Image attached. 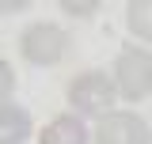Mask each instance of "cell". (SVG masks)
Returning <instances> with one entry per match:
<instances>
[{
    "instance_id": "9c48e42d",
    "label": "cell",
    "mask_w": 152,
    "mask_h": 144,
    "mask_svg": "<svg viewBox=\"0 0 152 144\" xmlns=\"http://www.w3.org/2000/svg\"><path fill=\"white\" fill-rule=\"evenodd\" d=\"M61 12H69V15H91V12H99V0H84V4H76V0H61Z\"/></svg>"
},
{
    "instance_id": "3957f363",
    "label": "cell",
    "mask_w": 152,
    "mask_h": 144,
    "mask_svg": "<svg viewBox=\"0 0 152 144\" xmlns=\"http://www.w3.org/2000/svg\"><path fill=\"white\" fill-rule=\"evenodd\" d=\"M148 80H152V53L145 46H122V53L114 57V87L122 99H129V103H141L145 95H148Z\"/></svg>"
},
{
    "instance_id": "277c9868",
    "label": "cell",
    "mask_w": 152,
    "mask_h": 144,
    "mask_svg": "<svg viewBox=\"0 0 152 144\" xmlns=\"http://www.w3.org/2000/svg\"><path fill=\"white\" fill-rule=\"evenodd\" d=\"M95 144H152V133L145 118H137L133 110H114L107 118H99L95 125Z\"/></svg>"
},
{
    "instance_id": "8992f818",
    "label": "cell",
    "mask_w": 152,
    "mask_h": 144,
    "mask_svg": "<svg viewBox=\"0 0 152 144\" xmlns=\"http://www.w3.org/2000/svg\"><path fill=\"white\" fill-rule=\"evenodd\" d=\"M31 133H34V121L23 106H15V103L0 106V144H23Z\"/></svg>"
},
{
    "instance_id": "6da1fadb",
    "label": "cell",
    "mask_w": 152,
    "mask_h": 144,
    "mask_svg": "<svg viewBox=\"0 0 152 144\" xmlns=\"http://www.w3.org/2000/svg\"><path fill=\"white\" fill-rule=\"evenodd\" d=\"M114 103H118V87H114V76L99 68L80 72L72 84H69V106H72L76 118H107L114 114Z\"/></svg>"
},
{
    "instance_id": "7a4b0ae2",
    "label": "cell",
    "mask_w": 152,
    "mask_h": 144,
    "mask_svg": "<svg viewBox=\"0 0 152 144\" xmlns=\"http://www.w3.org/2000/svg\"><path fill=\"white\" fill-rule=\"evenodd\" d=\"M19 57L38 68H53L69 57V34L57 23H31L19 34Z\"/></svg>"
},
{
    "instance_id": "52a82bcc",
    "label": "cell",
    "mask_w": 152,
    "mask_h": 144,
    "mask_svg": "<svg viewBox=\"0 0 152 144\" xmlns=\"http://www.w3.org/2000/svg\"><path fill=\"white\" fill-rule=\"evenodd\" d=\"M126 27L137 42H152V0H129L126 4Z\"/></svg>"
},
{
    "instance_id": "ba28073f",
    "label": "cell",
    "mask_w": 152,
    "mask_h": 144,
    "mask_svg": "<svg viewBox=\"0 0 152 144\" xmlns=\"http://www.w3.org/2000/svg\"><path fill=\"white\" fill-rule=\"evenodd\" d=\"M12 91H15V72H12V65L0 57V106L12 99Z\"/></svg>"
},
{
    "instance_id": "30bf717a",
    "label": "cell",
    "mask_w": 152,
    "mask_h": 144,
    "mask_svg": "<svg viewBox=\"0 0 152 144\" xmlns=\"http://www.w3.org/2000/svg\"><path fill=\"white\" fill-rule=\"evenodd\" d=\"M148 95H152V80H148Z\"/></svg>"
},
{
    "instance_id": "5b68a950",
    "label": "cell",
    "mask_w": 152,
    "mask_h": 144,
    "mask_svg": "<svg viewBox=\"0 0 152 144\" xmlns=\"http://www.w3.org/2000/svg\"><path fill=\"white\" fill-rule=\"evenodd\" d=\"M38 144H88V129H84V121L76 114H57L38 133Z\"/></svg>"
}]
</instances>
